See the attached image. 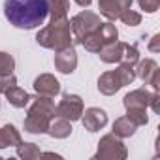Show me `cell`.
Masks as SVG:
<instances>
[{
	"instance_id": "cell-31",
	"label": "cell",
	"mask_w": 160,
	"mask_h": 160,
	"mask_svg": "<svg viewBox=\"0 0 160 160\" xmlns=\"http://www.w3.org/2000/svg\"><path fill=\"white\" fill-rule=\"evenodd\" d=\"M91 2H92V0H75V4H79L81 8H87V6H91Z\"/></svg>"
},
{
	"instance_id": "cell-3",
	"label": "cell",
	"mask_w": 160,
	"mask_h": 160,
	"mask_svg": "<svg viewBox=\"0 0 160 160\" xmlns=\"http://www.w3.org/2000/svg\"><path fill=\"white\" fill-rule=\"evenodd\" d=\"M72 28H70V21L66 19H58V21H51L47 27H43L38 34H36V42L45 47V49H53V51H60L68 45H72Z\"/></svg>"
},
{
	"instance_id": "cell-2",
	"label": "cell",
	"mask_w": 160,
	"mask_h": 160,
	"mask_svg": "<svg viewBox=\"0 0 160 160\" xmlns=\"http://www.w3.org/2000/svg\"><path fill=\"white\" fill-rule=\"evenodd\" d=\"M32 104L28 106L27 119H25V132L28 134H45L53 117H57V106L51 96L38 94L30 98Z\"/></svg>"
},
{
	"instance_id": "cell-17",
	"label": "cell",
	"mask_w": 160,
	"mask_h": 160,
	"mask_svg": "<svg viewBox=\"0 0 160 160\" xmlns=\"http://www.w3.org/2000/svg\"><path fill=\"white\" fill-rule=\"evenodd\" d=\"M4 94H6L8 102H10L13 108H25V106H28V102H30L28 92H27V91H23V89H21V87H17V85L10 87Z\"/></svg>"
},
{
	"instance_id": "cell-4",
	"label": "cell",
	"mask_w": 160,
	"mask_h": 160,
	"mask_svg": "<svg viewBox=\"0 0 160 160\" xmlns=\"http://www.w3.org/2000/svg\"><path fill=\"white\" fill-rule=\"evenodd\" d=\"M136 79V70L130 64H121L117 70L111 72H104L98 77V91L106 96H113L115 92H119L122 87L132 85Z\"/></svg>"
},
{
	"instance_id": "cell-7",
	"label": "cell",
	"mask_w": 160,
	"mask_h": 160,
	"mask_svg": "<svg viewBox=\"0 0 160 160\" xmlns=\"http://www.w3.org/2000/svg\"><path fill=\"white\" fill-rule=\"evenodd\" d=\"M100 23H102V21H100V15H96L94 12H89V10L79 12L77 15H73L72 21H70V28H72L73 42L81 43V40H83L87 34H91Z\"/></svg>"
},
{
	"instance_id": "cell-25",
	"label": "cell",
	"mask_w": 160,
	"mask_h": 160,
	"mask_svg": "<svg viewBox=\"0 0 160 160\" xmlns=\"http://www.w3.org/2000/svg\"><path fill=\"white\" fill-rule=\"evenodd\" d=\"M119 19H121L124 25H128V27H138V25L141 23V13H138V12H134V10H124V12L119 15Z\"/></svg>"
},
{
	"instance_id": "cell-28",
	"label": "cell",
	"mask_w": 160,
	"mask_h": 160,
	"mask_svg": "<svg viewBox=\"0 0 160 160\" xmlns=\"http://www.w3.org/2000/svg\"><path fill=\"white\" fill-rule=\"evenodd\" d=\"M151 87H152V91L154 92H158L160 91V70H154L152 72V75L149 77V81H147Z\"/></svg>"
},
{
	"instance_id": "cell-26",
	"label": "cell",
	"mask_w": 160,
	"mask_h": 160,
	"mask_svg": "<svg viewBox=\"0 0 160 160\" xmlns=\"http://www.w3.org/2000/svg\"><path fill=\"white\" fill-rule=\"evenodd\" d=\"M13 85H17V77H15L13 73L0 77V94H4V92H6L10 87H13Z\"/></svg>"
},
{
	"instance_id": "cell-5",
	"label": "cell",
	"mask_w": 160,
	"mask_h": 160,
	"mask_svg": "<svg viewBox=\"0 0 160 160\" xmlns=\"http://www.w3.org/2000/svg\"><path fill=\"white\" fill-rule=\"evenodd\" d=\"M119 38V30L117 27L109 21V23H100L91 34H87L83 40H81V45L89 51V53H98L104 45L115 42Z\"/></svg>"
},
{
	"instance_id": "cell-12",
	"label": "cell",
	"mask_w": 160,
	"mask_h": 160,
	"mask_svg": "<svg viewBox=\"0 0 160 160\" xmlns=\"http://www.w3.org/2000/svg\"><path fill=\"white\" fill-rule=\"evenodd\" d=\"M34 91L36 94H43V96H51L55 98L60 92V83L58 79L51 73H42L34 79Z\"/></svg>"
},
{
	"instance_id": "cell-11",
	"label": "cell",
	"mask_w": 160,
	"mask_h": 160,
	"mask_svg": "<svg viewBox=\"0 0 160 160\" xmlns=\"http://www.w3.org/2000/svg\"><path fill=\"white\" fill-rule=\"evenodd\" d=\"M81 121H83L85 130L98 132L108 124V113L104 109H100V108H89V109H83Z\"/></svg>"
},
{
	"instance_id": "cell-19",
	"label": "cell",
	"mask_w": 160,
	"mask_h": 160,
	"mask_svg": "<svg viewBox=\"0 0 160 160\" xmlns=\"http://www.w3.org/2000/svg\"><path fill=\"white\" fill-rule=\"evenodd\" d=\"M134 70H136V77L143 79V81L147 83L149 77L152 75V72L158 70V64L152 58H145V60H138V64L134 66Z\"/></svg>"
},
{
	"instance_id": "cell-22",
	"label": "cell",
	"mask_w": 160,
	"mask_h": 160,
	"mask_svg": "<svg viewBox=\"0 0 160 160\" xmlns=\"http://www.w3.org/2000/svg\"><path fill=\"white\" fill-rule=\"evenodd\" d=\"M17 156L19 158H25V160H34V158H40L42 156V151L36 143H19L17 145Z\"/></svg>"
},
{
	"instance_id": "cell-29",
	"label": "cell",
	"mask_w": 160,
	"mask_h": 160,
	"mask_svg": "<svg viewBox=\"0 0 160 160\" xmlns=\"http://www.w3.org/2000/svg\"><path fill=\"white\" fill-rule=\"evenodd\" d=\"M149 51L151 53H158L160 51V34H154L149 42Z\"/></svg>"
},
{
	"instance_id": "cell-1",
	"label": "cell",
	"mask_w": 160,
	"mask_h": 160,
	"mask_svg": "<svg viewBox=\"0 0 160 160\" xmlns=\"http://www.w3.org/2000/svg\"><path fill=\"white\" fill-rule=\"evenodd\" d=\"M4 15L15 28L32 30L49 17L47 0H6Z\"/></svg>"
},
{
	"instance_id": "cell-24",
	"label": "cell",
	"mask_w": 160,
	"mask_h": 160,
	"mask_svg": "<svg viewBox=\"0 0 160 160\" xmlns=\"http://www.w3.org/2000/svg\"><path fill=\"white\" fill-rule=\"evenodd\" d=\"M138 60H139V51H138V47H136V45L126 43V47H124V55H122V58H121V64L136 66V64H138Z\"/></svg>"
},
{
	"instance_id": "cell-27",
	"label": "cell",
	"mask_w": 160,
	"mask_h": 160,
	"mask_svg": "<svg viewBox=\"0 0 160 160\" xmlns=\"http://www.w3.org/2000/svg\"><path fill=\"white\" fill-rule=\"evenodd\" d=\"M138 2H139V8L145 10L147 13H154L160 8V0H138Z\"/></svg>"
},
{
	"instance_id": "cell-30",
	"label": "cell",
	"mask_w": 160,
	"mask_h": 160,
	"mask_svg": "<svg viewBox=\"0 0 160 160\" xmlns=\"http://www.w3.org/2000/svg\"><path fill=\"white\" fill-rule=\"evenodd\" d=\"M158 102H160V94H158V92H154V94H152V100H151V104H149V108H151L154 113H158V111H160Z\"/></svg>"
},
{
	"instance_id": "cell-20",
	"label": "cell",
	"mask_w": 160,
	"mask_h": 160,
	"mask_svg": "<svg viewBox=\"0 0 160 160\" xmlns=\"http://www.w3.org/2000/svg\"><path fill=\"white\" fill-rule=\"evenodd\" d=\"M136 128L138 126L134 122H130L126 117H121V119H117L113 122V134L119 136V138H130V136H134L136 134Z\"/></svg>"
},
{
	"instance_id": "cell-10",
	"label": "cell",
	"mask_w": 160,
	"mask_h": 160,
	"mask_svg": "<svg viewBox=\"0 0 160 160\" xmlns=\"http://www.w3.org/2000/svg\"><path fill=\"white\" fill-rule=\"evenodd\" d=\"M55 68L60 72V73H72L75 68H77V53L73 49V45H68L60 51H55Z\"/></svg>"
},
{
	"instance_id": "cell-23",
	"label": "cell",
	"mask_w": 160,
	"mask_h": 160,
	"mask_svg": "<svg viewBox=\"0 0 160 160\" xmlns=\"http://www.w3.org/2000/svg\"><path fill=\"white\" fill-rule=\"evenodd\" d=\"M13 70H15V58L10 53L0 51V77L13 73Z\"/></svg>"
},
{
	"instance_id": "cell-21",
	"label": "cell",
	"mask_w": 160,
	"mask_h": 160,
	"mask_svg": "<svg viewBox=\"0 0 160 160\" xmlns=\"http://www.w3.org/2000/svg\"><path fill=\"white\" fill-rule=\"evenodd\" d=\"M126 119L136 126H145L149 122L147 108H126Z\"/></svg>"
},
{
	"instance_id": "cell-6",
	"label": "cell",
	"mask_w": 160,
	"mask_h": 160,
	"mask_svg": "<svg viewBox=\"0 0 160 160\" xmlns=\"http://www.w3.org/2000/svg\"><path fill=\"white\" fill-rule=\"evenodd\" d=\"M128 156V149L122 143V138L111 134H106L98 141V151L94 154L96 160H124Z\"/></svg>"
},
{
	"instance_id": "cell-16",
	"label": "cell",
	"mask_w": 160,
	"mask_h": 160,
	"mask_svg": "<svg viewBox=\"0 0 160 160\" xmlns=\"http://www.w3.org/2000/svg\"><path fill=\"white\" fill-rule=\"evenodd\" d=\"M19 143H21V134L13 124H6L0 128V149L17 147Z\"/></svg>"
},
{
	"instance_id": "cell-15",
	"label": "cell",
	"mask_w": 160,
	"mask_h": 160,
	"mask_svg": "<svg viewBox=\"0 0 160 160\" xmlns=\"http://www.w3.org/2000/svg\"><path fill=\"white\" fill-rule=\"evenodd\" d=\"M72 122L62 119V117H53L51 122H49V128H47V134L51 138H57V139H64L72 134Z\"/></svg>"
},
{
	"instance_id": "cell-14",
	"label": "cell",
	"mask_w": 160,
	"mask_h": 160,
	"mask_svg": "<svg viewBox=\"0 0 160 160\" xmlns=\"http://www.w3.org/2000/svg\"><path fill=\"white\" fill-rule=\"evenodd\" d=\"M152 94L154 92H149L147 89H136L124 96L122 104H124V108H149Z\"/></svg>"
},
{
	"instance_id": "cell-8",
	"label": "cell",
	"mask_w": 160,
	"mask_h": 160,
	"mask_svg": "<svg viewBox=\"0 0 160 160\" xmlns=\"http://www.w3.org/2000/svg\"><path fill=\"white\" fill-rule=\"evenodd\" d=\"M83 109H85V108H83L81 96L70 94V92H68V94L62 96L60 104L57 106V117H62V119L73 122V121H79V119H81Z\"/></svg>"
},
{
	"instance_id": "cell-9",
	"label": "cell",
	"mask_w": 160,
	"mask_h": 160,
	"mask_svg": "<svg viewBox=\"0 0 160 160\" xmlns=\"http://www.w3.org/2000/svg\"><path fill=\"white\" fill-rule=\"evenodd\" d=\"M132 2L134 0H98V10L100 15H104L106 19L117 21L124 10L132 8Z\"/></svg>"
},
{
	"instance_id": "cell-13",
	"label": "cell",
	"mask_w": 160,
	"mask_h": 160,
	"mask_svg": "<svg viewBox=\"0 0 160 160\" xmlns=\"http://www.w3.org/2000/svg\"><path fill=\"white\" fill-rule=\"evenodd\" d=\"M124 47H126L124 42H117V40H115V42L104 45V47L98 51V55H100V58H102L104 62L115 64V62H121V58H122V55H124Z\"/></svg>"
},
{
	"instance_id": "cell-18",
	"label": "cell",
	"mask_w": 160,
	"mask_h": 160,
	"mask_svg": "<svg viewBox=\"0 0 160 160\" xmlns=\"http://www.w3.org/2000/svg\"><path fill=\"white\" fill-rule=\"evenodd\" d=\"M47 4H49V17H51V21H58V19H66L68 17V10H70L68 0H47Z\"/></svg>"
}]
</instances>
